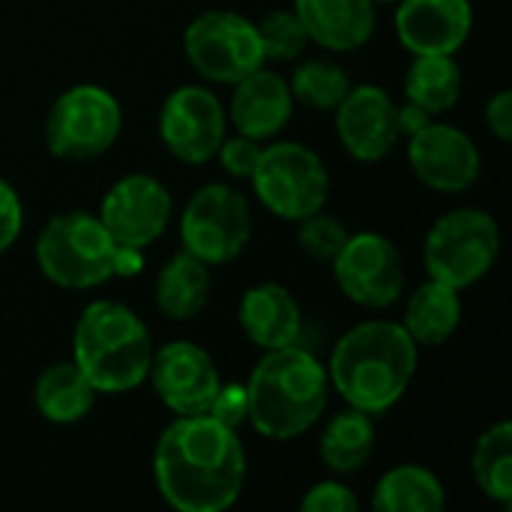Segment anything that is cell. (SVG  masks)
Returning a JSON list of instances; mask_svg holds the SVG:
<instances>
[{
	"mask_svg": "<svg viewBox=\"0 0 512 512\" xmlns=\"http://www.w3.org/2000/svg\"><path fill=\"white\" fill-rule=\"evenodd\" d=\"M153 297L165 318L171 321L195 318L210 300V267L183 249L159 270Z\"/></svg>",
	"mask_w": 512,
	"mask_h": 512,
	"instance_id": "23",
	"label": "cell"
},
{
	"mask_svg": "<svg viewBox=\"0 0 512 512\" xmlns=\"http://www.w3.org/2000/svg\"><path fill=\"white\" fill-rule=\"evenodd\" d=\"M309 42L327 51H357L375 33L372 0H294Z\"/></svg>",
	"mask_w": 512,
	"mask_h": 512,
	"instance_id": "20",
	"label": "cell"
},
{
	"mask_svg": "<svg viewBox=\"0 0 512 512\" xmlns=\"http://www.w3.org/2000/svg\"><path fill=\"white\" fill-rule=\"evenodd\" d=\"M417 342L396 321H363L333 348L330 387L357 411L387 414L417 375Z\"/></svg>",
	"mask_w": 512,
	"mask_h": 512,
	"instance_id": "2",
	"label": "cell"
},
{
	"mask_svg": "<svg viewBox=\"0 0 512 512\" xmlns=\"http://www.w3.org/2000/svg\"><path fill=\"white\" fill-rule=\"evenodd\" d=\"M123 246L105 231L99 216H51L36 237V264L48 282L66 291H90L120 276Z\"/></svg>",
	"mask_w": 512,
	"mask_h": 512,
	"instance_id": "5",
	"label": "cell"
},
{
	"mask_svg": "<svg viewBox=\"0 0 512 512\" xmlns=\"http://www.w3.org/2000/svg\"><path fill=\"white\" fill-rule=\"evenodd\" d=\"M252 237V210L243 192L228 183L201 186L183 216H180V240L183 249L201 258L207 267L234 261Z\"/></svg>",
	"mask_w": 512,
	"mask_h": 512,
	"instance_id": "9",
	"label": "cell"
},
{
	"mask_svg": "<svg viewBox=\"0 0 512 512\" xmlns=\"http://www.w3.org/2000/svg\"><path fill=\"white\" fill-rule=\"evenodd\" d=\"M405 96L432 117L450 111L462 96V69L453 54H414L405 75Z\"/></svg>",
	"mask_w": 512,
	"mask_h": 512,
	"instance_id": "26",
	"label": "cell"
},
{
	"mask_svg": "<svg viewBox=\"0 0 512 512\" xmlns=\"http://www.w3.org/2000/svg\"><path fill=\"white\" fill-rule=\"evenodd\" d=\"M336 285L348 300L366 309H387L405 291V261L399 246L375 231L348 234L339 255L330 261Z\"/></svg>",
	"mask_w": 512,
	"mask_h": 512,
	"instance_id": "11",
	"label": "cell"
},
{
	"mask_svg": "<svg viewBox=\"0 0 512 512\" xmlns=\"http://www.w3.org/2000/svg\"><path fill=\"white\" fill-rule=\"evenodd\" d=\"M471 471L474 480L480 486V492L501 504H512V426L510 420L495 423L492 429H486L474 447L471 456Z\"/></svg>",
	"mask_w": 512,
	"mask_h": 512,
	"instance_id": "27",
	"label": "cell"
},
{
	"mask_svg": "<svg viewBox=\"0 0 512 512\" xmlns=\"http://www.w3.org/2000/svg\"><path fill=\"white\" fill-rule=\"evenodd\" d=\"M486 123L489 129L501 138L510 141L512 138V93L510 90H498L489 105H486Z\"/></svg>",
	"mask_w": 512,
	"mask_h": 512,
	"instance_id": "35",
	"label": "cell"
},
{
	"mask_svg": "<svg viewBox=\"0 0 512 512\" xmlns=\"http://www.w3.org/2000/svg\"><path fill=\"white\" fill-rule=\"evenodd\" d=\"M471 27V0H399L396 9V33L411 54H456Z\"/></svg>",
	"mask_w": 512,
	"mask_h": 512,
	"instance_id": "17",
	"label": "cell"
},
{
	"mask_svg": "<svg viewBox=\"0 0 512 512\" xmlns=\"http://www.w3.org/2000/svg\"><path fill=\"white\" fill-rule=\"evenodd\" d=\"M24 225V210L18 201V192L0 177V255L18 240Z\"/></svg>",
	"mask_w": 512,
	"mask_h": 512,
	"instance_id": "34",
	"label": "cell"
},
{
	"mask_svg": "<svg viewBox=\"0 0 512 512\" xmlns=\"http://www.w3.org/2000/svg\"><path fill=\"white\" fill-rule=\"evenodd\" d=\"M297 240H300V249L309 258H315V261H333L339 255V249L345 246V240H348V228L336 216L318 210V213L300 219Z\"/></svg>",
	"mask_w": 512,
	"mask_h": 512,
	"instance_id": "30",
	"label": "cell"
},
{
	"mask_svg": "<svg viewBox=\"0 0 512 512\" xmlns=\"http://www.w3.org/2000/svg\"><path fill=\"white\" fill-rule=\"evenodd\" d=\"M210 417H216L219 423L240 429L249 420V399H246V387L243 384H222L210 411Z\"/></svg>",
	"mask_w": 512,
	"mask_h": 512,
	"instance_id": "33",
	"label": "cell"
},
{
	"mask_svg": "<svg viewBox=\"0 0 512 512\" xmlns=\"http://www.w3.org/2000/svg\"><path fill=\"white\" fill-rule=\"evenodd\" d=\"M183 48L192 69L216 84H237L264 66L258 27L246 15L228 9L198 15L183 33Z\"/></svg>",
	"mask_w": 512,
	"mask_h": 512,
	"instance_id": "10",
	"label": "cell"
},
{
	"mask_svg": "<svg viewBox=\"0 0 512 512\" xmlns=\"http://www.w3.org/2000/svg\"><path fill=\"white\" fill-rule=\"evenodd\" d=\"M249 180L258 201L288 222H300L324 210L330 195L327 165L312 147L297 141H276L264 147Z\"/></svg>",
	"mask_w": 512,
	"mask_h": 512,
	"instance_id": "7",
	"label": "cell"
},
{
	"mask_svg": "<svg viewBox=\"0 0 512 512\" xmlns=\"http://www.w3.org/2000/svg\"><path fill=\"white\" fill-rule=\"evenodd\" d=\"M372 3H399V0H372Z\"/></svg>",
	"mask_w": 512,
	"mask_h": 512,
	"instance_id": "37",
	"label": "cell"
},
{
	"mask_svg": "<svg viewBox=\"0 0 512 512\" xmlns=\"http://www.w3.org/2000/svg\"><path fill=\"white\" fill-rule=\"evenodd\" d=\"M408 165L429 189L456 195L480 177V150L462 129L432 120L408 138Z\"/></svg>",
	"mask_w": 512,
	"mask_h": 512,
	"instance_id": "15",
	"label": "cell"
},
{
	"mask_svg": "<svg viewBox=\"0 0 512 512\" xmlns=\"http://www.w3.org/2000/svg\"><path fill=\"white\" fill-rule=\"evenodd\" d=\"M249 423L270 441H291L318 426L327 399L330 378L321 360L297 345L264 351L249 384Z\"/></svg>",
	"mask_w": 512,
	"mask_h": 512,
	"instance_id": "3",
	"label": "cell"
},
{
	"mask_svg": "<svg viewBox=\"0 0 512 512\" xmlns=\"http://www.w3.org/2000/svg\"><path fill=\"white\" fill-rule=\"evenodd\" d=\"M291 114H294V96L279 72L258 66L255 72H249L234 84L228 117L240 135L267 141L288 126Z\"/></svg>",
	"mask_w": 512,
	"mask_h": 512,
	"instance_id": "18",
	"label": "cell"
},
{
	"mask_svg": "<svg viewBox=\"0 0 512 512\" xmlns=\"http://www.w3.org/2000/svg\"><path fill=\"white\" fill-rule=\"evenodd\" d=\"M459 321H462L459 291L438 279H429L408 297L402 327L417 345L441 348L453 339V333L459 330Z\"/></svg>",
	"mask_w": 512,
	"mask_h": 512,
	"instance_id": "21",
	"label": "cell"
},
{
	"mask_svg": "<svg viewBox=\"0 0 512 512\" xmlns=\"http://www.w3.org/2000/svg\"><path fill=\"white\" fill-rule=\"evenodd\" d=\"M96 396V387L84 378V372L75 363H54L42 369V375L33 384L36 411L54 426L81 423L90 414Z\"/></svg>",
	"mask_w": 512,
	"mask_h": 512,
	"instance_id": "22",
	"label": "cell"
},
{
	"mask_svg": "<svg viewBox=\"0 0 512 512\" xmlns=\"http://www.w3.org/2000/svg\"><path fill=\"white\" fill-rule=\"evenodd\" d=\"M237 318L249 342L261 351L297 345V336L303 330V312L294 294L279 282H261L249 288L240 300Z\"/></svg>",
	"mask_w": 512,
	"mask_h": 512,
	"instance_id": "19",
	"label": "cell"
},
{
	"mask_svg": "<svg viewBox=\"0 0 512 512\" xmlns=\"http://www.w3.org/2000/svg\"><path fill=\"white\" fill-rule=\"evenodd\" d=\"M300 510L303 512H357L360 510V501H357V495H354L345 483L327 480V483H315V486L303 495Z\"/></svg>",
	"mask_w": 512,
	"mask_h": 512,
	"instance_id": "32",
	"label": "cell"
},
{
	"mask_svg": "<svg viewBox=\"0 0 512 512\" xmlns=\"http://www.w3.org/2000/svg\"><path fill=\"white\" fill-rule=\"evenodd\" d=\"M429 123H432V114L426 108L414 105V102L396 108V126H399V135H405V138H411L414 132H420Z\"/></svg>",
	"mask_w": 512,
	"mask_h": 512,
	"instance_id": "36",
	"label": "cell"
},
{
	"mask_svg": "<svg viewBox=\"0 0 512 512\" xmlns=\"http://www.w3.org/2000/svg\"><path fill=\"white\" fill-rule=\"evenodd\" d=\"M228 114L222 102L198 84L177 87L159 111V135L168 153L186 165H204L225 141Z\"/></svg>",
	"mask_w": 512,
	"mask_h": 512,
	"instance_id": "12",
	"label": "cell"
},
{
	"mask_svg": "<svg viewBox=\"0 0 512 512\" xmlns=\"http://www.w3.org/2000/svg\"><path fill=\"white\" fill-rule=\"evenodd\" d=\"M444 504V483L423 465H399L387 471L372 495V510L378 512H441Z\"/></svg>",
	"mask_w": 512,
	"mask_h": 512,
	"instance_id": "25",
	"label": "cell"
},
{
	"mask_svg": "<svg viewBox=\"0 0 512 512\" xmlns=\"http://www.w3.org/2000/svg\"><path fill=\"white\" fill-rule=\"evenodd\" d=\"M375 438H378V432H375L372 414L348 408L324 426L321 441H318L321 462L333 474H354L372 459Z\"/></svg>",
	"mask_w": 512,
	"mask_h": 512,
	"instance_id": "24",
	"label": "cell"
},
{
	"mask_svg": "<svg viewBox=\"0 0 512 512\" xmlns=\"http://www.w3.org/2000/svg\"><path fill=\"white\" fill-rule=\"evenodd\" d=\"M171 195L150 174L120 177L99 204V222L123 249H144L159 240L171 222Z\"/></svg>",
	"mask_w": 512,
	"mask_h": 512,
	"instance_id": "13",
	"label": "cell"
},
{
	"mask_svg": "<svg viewBox=\"0 0 512 512\" xmlns=\"http://www.w3.org/2000/svg\"><path fill=\"white\" fill-rule=\"evenodd\" d=\"M147 378L153 381V390L165 402V408L177 417L207 414L222 387L213 357L201 345L186 339L168 342L153 351Z\"/></svg>",
	"mask_w": 512,
	"mask_h": 512,
	"instance_id": "14",
	"label": "cell"
},
{
	"mask_svg": "<svg viewBox=\"0 0 512 512\" xmlns=\"http://www.w3.org/2000/svg\"><path fill=\"white\" fill-rule=\"evenodd\" d=\"M72 363L96 387V393L138 390L153 363V342L144 321L123 303H90L72 333Z\"/></svg>",
	"mask_w": 512,
	"mask_h": 512,
	"instance_id": "4",
	"label": "cell"
},
{
	"mask_svg": "<svg viewBox=\"0 0 512 512\" xmlns=\"http://www.w3.org/2000/svg\"><path fill=\"white\" fill-rule=\"evenodd\" d=\"M258 27V39H261V54L264 60H273V63H291L297 60L306 45H309V33L306 27L300 24L297 12L294 9H276L270 12Z\"/></svg>",
	"mask_w": 512,
	"mask_h": 512,
	"instance_id": "29",
	"label": "cell"
},
{
	"mask_svg": "<svg viewBox=\"0 0 512 512\" xmlns=\"http://www.w3.org/2000/svg\"><path fill=\"white\" fill-rule=\"evenodd\" d=\"M501 255L498 222L486 210L462 207L444 213L423 243V264L429 279L456 291L477 285Z\"/></svg>",
	"mask_w": 512,
	"mask_h": 512,
	"instance_id": "6",
	"label": "cell"
},
{
	"mask_svg": "<svg viewBox=\"0 0 512 512\" xmlns=\"http://www.w3.org/2000/svg\"><path fill=\"white\" fill-rule=\"evenodd\" d=\"M153 480L177 512L231 510L246 483V450L237 429L210 414L177 417L156 441Z\"/></svg>",
	"mask_w": 512,
	"mask_h": 512,
	"instance_id": "1",
	"label": "cell"
},
{
	"mask_svg": "<svg viewBox=\"0 0 512 512\" xmlns=\"http://www.w3.org/2000/svg\"><path fill=\"white\" fill-rule=\"evenodd\" d=\"M288 87H291L294 102L315 108V111H333L351 90V75L342 63L330 57H309L297 63Z\"/></svg>",
	"mask_w": 512,
	"mask_h": 512,
	"instance_id": "28",
	"label": "cell"
},
{
	"mask_svg": "<svg viewBox=\"0 0 512 512\" xmlns=\"http://www.w3.org/2000/svg\"><path fill=\"white\" fill-rule=\"evenodd\" d=\"M123 129V108L99 84L63 90L45 117V144L60 159H93L114 147Z\"/></svg>",
	"mask_w": 512,
	"mask_h": 512,
	"instance_id": "8",
	"label": "cell"
},
{
	"mask_svg": "<svg viewBox=\"0 0 512 512\" xmlns=\"http://www.w3.org/2000/svg\"><path fill=\"white\" fill-rule=\"evenodd\" d=\"M261 144L255 138H246V135H234V138H225L216 150V159L219 165L237 177V180H249L258 168V159H261Z\"/></svg>",
	"mask_w": 512,
	"mask_h": 512,
	"instance_id": "31",
	"label": "cell"
},
{
	"mask_svg": "<svg viewBox=\"0 0 512 512\" xmlns=\"http://www.w3.org/2000/svg\"><path fill=\"white\" fill-rule=\"evenodd\" d=\"M333 111L339 141L357 162H381L402 138L396 126V102L378 84L351 87Z\"/></svg>",
	"mask_w": 512,
	"mask_h": 512,
	"instance_id": "16",
	"label": "cell"
}]
</instances>
